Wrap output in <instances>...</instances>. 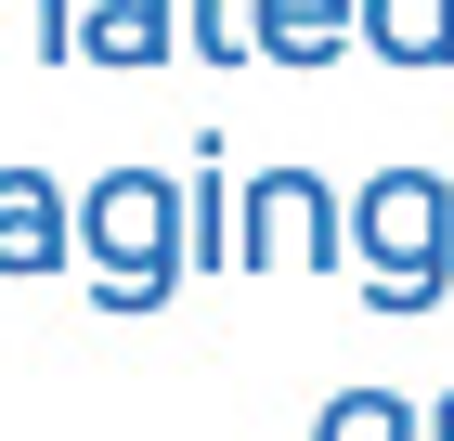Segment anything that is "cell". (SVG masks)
Returning a JSON list of instances; mask_svg holds the SVG:
<instances>
[{
	"instance_id": "6da1fadb",
	"label": "cell",
	"mask_w": 454,
	"mask_h": 441,
	"mask_svg": "<svg viewBox=\"0 0 454 441\" xmlns=\"http://www.w3.org/2000/svg\"><path fill=\"white\" fill-rule=\"evenodd\" d=\"M78 272H91V311H156L182 299L195 272V221H182L169 169H105L78 195Z\"/></svg>"
},
{
	"instance_id": "7a4b0ae2",
	"label": "cell",
	"mask_w": 454,
	"mask_h": 441,
	"mask_svg": "<svg viewBox=\"0 0 454 441\" xmlns=\"http://www.w3.org/2000/svg\"><path fill=\"white\" fill-rule=\"evenodd\" d=\"M350 286H364V311H442V286H454V182L442 169H377L350 195Z\"/></svg>"
},
{
	"instance_id": "3957f363",
	"label": "cell",
	"mask_w": 454,
	"mask_h": 441,
	"mask_svg": "<svg viewBox=\"0 0 454 441\" xmlns=\"http://www.w3.org/2000/svg\"><path fill=\"white\" fill-rule=\"evenodd\" d=\"M234 272H350V195L312 169H260L234 195Z\"/></svg>"
},
{
	"instance_id": "277c9868",
	"label": "cell",
	"mask_w": 454,
	"mask_h": 441,
	"mask_svg": "<svg viewBox=\"0 0 454 441\" xmlns=\"http://www.w3.org/2000/svg\"><path fill=\"white\" fill-rule=\"evenodd\" d=\"M0 272H78V195L52 169H0Z\"/></svg>"
},
{
	"instance_id": "5b68a950",
	"label": "cell",
	"mask_w": 454,
	"mask_h": 441,
	"mask_svg": "<svg viewBox=\"0 0 454 441\" xmlns=\"http://www.w3.org/2000/svg\"><path fill=\"white\" fill-rule=\"evenodd\" d=\"M247 52L325 78L338 52H364V0H247Z\"/></svg>"
},
{
	"instance_id": "8992f818",
	"label": "cell",
	"mask_w": 454,
	"mask_h": 441,
	"mask_svg": "<svg viewBox=\"0 0 454 441\" xmlns=\"http://www.w3.org/2000/svg\"><path fill=\"white\" fill-rule=\"evenodd\" d=\"M169 52H182V0H78V66L143 78V66H169Z\"/></svg>"
},
{
	"instance_id": "52a82bcc",
	"label": "cell",
	"mask_w": 454,
	"mask_h": 441,
	"mask_svg": "<svg viewBox=\"0 0 454 441\" xmlns=\"http://www.w3.org/2000/svg\"><path fill=\"white\" fill-rule=\"evenodd\" d=\"M364 52H389V66H454V0H364Z\"/></svg>"
},
{
	"instance_id": "ba28073f",
	"label": "cell",
	"mask_w": 454,
	"mask_h": 441,
	"mask_svg": "<svg viewBox=\"0 0 454 441\" xmlns=\"http://www.w3.org/2000/svg\"><path fill=\"white\" fill-rule=\"evenodd\" d=\"M312 441H428V429H416L403 390H338V403L312 415Z\"/></svg>"
},
{
	"instance_id": "9c48e42d",
	"label": "cell",
	"mask_w": 454,
	"mask_h": 441,
	"mask_svg": "<svg viewBox=\"0 0 454 441\" xmlns=\"http://www.w3.org/2000/svg\"><path fill=\"white\" fill-rule=\"evenodd\" d=\"M182 52L195 66H260L247 52V0H182Z\"/></svg>"
},
{
	"instance_id": "30bf717a",
	"label": "cell",
	"mask_w": 454,
	"mask_h": 441,
	"mask_svg": "<svg viewBox=\"0 0 454 441\" xmlns=\"http://www.w3.org/2000/svg\"><path fill=\"white\" fill-rule=\"evenodd\" d=\"M428 441H454V403H428Z\"/></svg>"
},
{
	"instance_id": "8fae6325",
	"label": "cell",
	"mask_w": 454,
	"mask_h": 441,
	"mask_svg": "<svg viewBox=\"0 0 454 441\" xmlns=\"http://www.w3.org/2000/svg\"><path fill=\"white\" fill-rule=\"evenodd\" d=\"M0 66H13V0H0Z\"/></svg>"
}]
</instances>
